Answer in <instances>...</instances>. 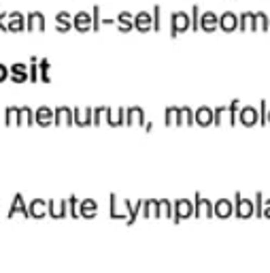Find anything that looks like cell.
I'll list each match as a JSON object with an SVG mask.
<instances>
[{
	"mask_svg": "<svg viewBox=\"0 0 270 273\" xmlns=\"http://www.w3.org/2000/svg\"><path fill=\"white\" fill-rule=\"evenodd\" d=\"M188 30H192V17H190V13H185V11H174V13L170 15V36L176 38L179 34L188 32Z\"/></svg>",
	"mask_w": 270,
	"mask_h": 273,
	"instance_id": "6da1fadb",
	"label": "cell"
},
{
	"mask_svg": "<svg viewBox=\"0 0 270 273\" xmlns=\"http://www.w3.org/2000/svg\"><path fill=\"white\" fill-rule=\"evenodd\" d=\"M26 32H45V15L40 11L26 15Z\"/></svg>",
	"mask_w": 270,
	"mask_h": 273,
	"instance_id": "7a4b0ae2",
	"label": "cell"
},
{
	"mask_svg": "<svg viewBox=\"0 0 270 273\" xmlns=\"http://www.w3.org/2000/svg\"><path fill=\"white\" fill-rule=\"evenodd\" d=\"M134 30L139 32H151L153 30V15L149 11H141L134 15Z\"/></svg>",
	"mask_w": 270,
	"mask_h": 273,
	"instance_id": "3957f363",
	"label": "cell"
},
{
	"mask_svg": "<svg viewBox=\"0 0 270 273\" xmlns=\"http://www.w3.org/2000/svg\"><path fill=\"white\" fill-rule=\"evenodd\" d=\"M194 214V203H190L188 199L174 201V222H181L185 218H190Z\"/></svg>",
	"mask_w": 270,
	"mask_h": 273,
	"instance_id": "277c9868",
	"label": "cell"
},
{
	"mask_svg": "<svg viewBox=\"0 0 270 273\" xmlns=\"http://www.w3.org/2000/svg\"><path fill=\"white\" fill-rule=\"evenodd\" d=\"M56 115H54V126H72L75 124V113H72V109L68 107H58L54 109Z\"/></svg>",
	"mask_w": 270,
	"mask_h": 273,
	"instance_id": "5b68a950",
	"label": "cell"
},
{
	"mask_svg": "<svg viewBox=\"0 0 270 273\" xmlns=\"http://www.w3.org/2000/svg\"><path fill=\"white\" fill-rule=\"evenodd\" d=\"M196 207H194V216L196 218H211L213 216V203L211 201H206V199H202L200 194H196V203H194Z\"/></svg>",
	"mask_w": 270,
	"mask_h": 273,
	"instance_id": "8992f818",
	"label": "cell"
},
{
	"mask_svg": "<svg viewBox=\"0 0 270 273\" xmlns=\"http://www.w3.org/2000/svg\"><path fill=\"white\" fill-rule=\"evenodd\" d=\"M219 28V15L213 11H204L200 15V30L202 32H215Z\"/></svg>",
	"mask_w": 270,
	"mask_h": 273,
	"instance_id": "52a82bcc",
	"label": "cell"
},
{
	"mask_svg": "<svg viewBox=\"0 0 270 273\" xmlns=\"http://www.w3.org/2000/svg\"><path fill=\"white\" fill-rule=\"evenodd\" d=\"M238 122L243 126H253V124H259V111L255 107H243L238 111Z\"/></svg>",
	"mask_w": 270,
	"mask_h": 273,
	"instance_id": "ba28073f",
	"label": "cell"
},
{
	"mask_svg": "<svg viewBox=\"0 0 270 273\" xmlns=\"http://www.w3.org/2000/svg\"><path fill=\"white\" fill-rule=\"evenodd\" d=\"M219 30L221 32H236L238 30V15L232 11H226L219 15Z\"/></svg>",
	"mask_w": 270,
	"mask_h": 273,
	"instance_id": "9c48e42d",
	"label": "cell"
},
{
	"mask_svg": "<svg viewBox=\"0 0 270 273\" xmlns=\"http://www.w3.org/2000/svg\"><path fill=\"white\" fill-rule=\"evenodd\" d=\"M26 30V15L22 13H9L7 17V32H24Z\"/></svg>",
	"mask_w": 270,
	"mask_h": 273,
	"instance_id": "30bf717a",
	"label": "cell"
},
{
	"mask_svg": "<svg viewBox=\"0 0 270 273\" xmlns=\"http://www.w3.org/2000/svg\"><path fill=\"white\" fill-rule=\"evenodd\" d=\"M54 115H56V111L54 109H49V107H38L36 111H34V120H36V124L38 126H43V128H47V126H54Z\"/></svg>",
	"mask_w": 270,
	"mask_h": 273,
	"instance_id": "8fae6325",
	"label": "cell"
},
{
	"mask_svg": "<svg viewBox=\"0 0 270 273\" xmlns=\"http://www.w3.org/2000/svg\"><path fill=\"white\" fill-rule=\"evenodd\" d=\"M72 26H75L77 32H89L92 30V13L79 11L77 15H72Z\"/></svg>",
	"mask_w": 270,
	"mask_h": 273,
	"instance_id": "7c38bea8",
	"label": "cell"
},
{
	"mask_svg": "<svg viewBox=\"0 0 270 273\" xmlns=\"http://www.w3.org/2000/svg\"><path fill=\"white\" fill-rule=\"evenodd\" d=\"M238 32H255V13L245 11L238 15Z\"/></svg>",
	"mask_w": 270,
	"mask_h": 273,
	"instance_id": "4fadbf2b",
	"label": "cell"
},
{
	"mask_svg": "<svg viewBox=\"0 0 270 273\" xmlns=\"http://www.w3.org/2000/svg\"><path fill=\"white\" fill-rule=\"evenodd\" d=\"M15 214L24 216V218H30V211H28V207H26V203H24V197H22V194H15V197H13V203H11V207H9L7 218H13Z\"/></svg>",
	"mask_w": 270,
	"mask_h": 273,
	"instance_id": "5bb4252c",
	"label": "cell"
},
{
	"mask_svg": "<svg viewBox=\"0 0 270 273\" xmlns=\"http://www.w3.org/2000/svg\"><path fill=\"white\" fill-rule=\"evenodd\" d=\"M28 211H30V218L40 220V218H45L49 214V205H47V201H43V199H34L32 203H30Z\"/></svg>",
	"mask_w": 270,
	"mask_h": 273,
	"instance_id": "9a60e30c",
	"label": "cell"
},
{
	"mask_svg": "<svg viewBox=\"0 0 270 273\" xmlns=\"http://www.w3.org/2000/svg\"><path fill=\"white\" fill-rule=\"evenodd\" d=\"M68 214V201H49V216L62 220Z\"/></svg>",
	"mask_w": 270,
	"mask_h": 273,
	"instance_id": "2e32d148",
	"label": "cell"
},
{
	"mask_svg": "<svg viewBox=\"0 0 270 273\" xmlns=\"http://www.w3.org/2000/svg\"><path fill=\"white\" fill-rule=\"evenodd\" d=\"M72 28H75V26H72V15L68 11H60L56 15V30L64 34V32H70Z\"/></svg>",
	"mask_w": 270,
	"mask_h": 273,
	"instance_id": "e0dca14e",
	"label": "cell"
},
{
	"mask_svg": "<svg viewBox=\"0 0 270 273\" xmlns=\"http://www.w3.org/2000/svg\"><path fill=\"white\" fill-rule=\"evenodd\" d=\"M126 124L132 126V124H139V126H145L147 124V120H145V113L141 107H130L126 109Z\"/></svg>",
	"mask_w": 270,
	"mask_h": 273,
	"instance_id": "ac0fdd59",
	"label": "cell"
},
{
	"mask_svg": "<svg viewBox=\"0 0 270 273\" xmlns=\"http://www.w3.org/2000/svg\"><path fill=\"white\" fill-rule=\"evenodd\" d=\"M11 82L13 84H24V82H28L30 79V73H28V66L26 64H22V62H17V64H13L11 66Z\"/></svg>",
	"mask_w": 270,
	"mask_h": 273,
	"instance_id": "d6986e66",
	"label": "cell"
},
{
	"mask_svg": "<svg viewBox=\"0 0 270 273\" xmlns=\"http://www.w3.org/2000/svg\"><path fill=\"white\" fill-rule=\"evenodd\" d=\"M32 124H36L32 109H30V107H17V122H15V126H32Z\"/></svg>",
	"mask_w": 270,
	"mask_h": 273,
	"instance_id": "ffe728a7",
	"label": "cell"
},
{
	"mask_svg": "<svg viewBox=\"0 0 270 273\" xmlns=\"http://www.w3.org/2000/svg\"><path fill=\"white\" fill-rule=\"evenodd\" d=\"M194 120H196V124L198 126H211L213 124V109L209 107H200V109H196L194 111Z\"/></svg>",
	"mask_w": 270,
	"mask_h": 273,
	"instance_id": "44dd1931",
	"label": "cell"
},
{
	"mask_svg": "<svg viewBox=\"0 0 270 273\" xmlns=\"http://www.w3.org/2000/svg\"><path fill=\"white\" fill-rule=\"evenodd\" d=\"M164 122H166V126H181V124H185L183 122V111L179 107H168V109H166Z\"/></svg>",
	"mask_w": 270,
	"mask_h": 273,
	"instance_id": "7402d4cb",
	"label": "cell"
},
{
	"mask_svg": "<svg viewBox=\"0 0 270 273\" xmlns=\"http://www.w3.org/2000/svg\"><path fill=\"white\" fill-rule=\"evenodd\" d=\"M236 216H241V218L253 216V203H251V201H247V199H243L241 194H236Z\"/></svg>",
	"mask_w": 270,
	"mask_h": 273,
	"instance_id": "603a6c76",
	"label": "cell"
},
{
	"mask_svg": "<svg viewBox=\"0 0 270 273\" xmlns=\"http://www.w3.org/2000/svg\"><path fill=\"white\" fill-rule=\"evenodd\" d=\"M232 211H234V207H232V203L228 199H219L217 203L213 205V216H219V218H228V216H232Z\"/></svg>",
	"mask_w": 270,
	"mask_h": 273,
	"instance_id": "cb8c5ba5",
	"label": "cell"
},
{
	"mask_svg": "<svg viewBox=\"0 0 270 273\" xmlns=\"http://www.w3.org/2000/svg\"><path fill=\"white\" fill-rule=\"evenodd\" d=\"M117 28H119V32H132L134 30V15L128 13V11H121L117 15Z\"/></svg>",
	"mask_w": 270,
	"mask_h": 273,
	"instance_id": "d4e9b609",
	"label": "cell"
},
{
	"mask_svg": "<svg viewBox=\"0 0 270 273\" xmlns=\"http://www.w3.org/2000/svg\"><path fill=\"white\" fill-rule=\"evenodd\" d=\"M98 211V205L94 199H85V201H79V214L83 218H94Z\"/></svg>",
	"mask_w": 270,
	"mask_h": 273,
	"instance_id": "484cf974",
	"label": "cell"
},
{
	"mask_svg": "<svg viewBox=\"0 0 270 273\" xmlns=\"http://www.w3.org/2000/svg\"><path fill=\"white\" fill-rule=\"evenodd\" d=\"M255 32H270L268 13H264V11H257L255 13Z\"/></svg>",
	"mask_w": 270,
	"mask_h": 273,
	"instance_id": "4316f807",
	"label": "cell"
},
{
	"mask_svg": "<svg viewBox=\"0 0 270 273\" xmlns=\"http://www.w3.org/2000/svg\"><path fill=\"white\" fill-rule=\"evenodd\" d=\"M143 209H145V218H158L160 216V201H143Z\"/></svg>",
	"mask_w": 270,
	"mask_h": 273,
	"instance_id": "83f0119b",
	"label": "cell"
},
{
	"mask_svg": "<svg viewBox=\"0 0 270 273\" xmlns=\"http://www.w3.org/2000/svg\"><path fill=\"white\" fill-rule=\"evenodd\" d=\"M226 120H228V124H230V118H228V107H217L213 111V124L215 126H221Z\"/></svg>",
	"mask_w": 270,
	"mask_h": 273,
	"instance_id": "f1b7e54d",
	"label": "cell"
},
{
	"mask_svg": "<svg viewBox=\"0 0 270 273\" xmlns=\"http://www.w3.org/2000/svg\"><path fill=\"white\" fill-rule=\"evenodd\" d=\"M38 73H40V82H43V84H51V77H49V60H47V58L38 60Z\"/></svg>",
	"mask_w": 270,
	"mask_h": 273,
	"instance_id": "f546056e",
	"label": "cell"
},
{
	"mask_svg": "<svg viewBox=\"0 0 270 273\" xmlns=\"http://www.w3.org/2000/svg\"><path fill=\"white\" fill-rule=\"evenodd\" d=\"M200 7L198 5H194L192 7V13H190V17H192V30L194 32H200Z\"/></svg>",
	"mask_w": 270,
	"mask_h": 273,
	"instance_id": "4dcf8cb0",
	"label": "cell"
},
{
	"mask_svg": "<svg viewBox=\"0 0 270 273\" xmlns=\"http://www.w3.org/2000/svg\"><path fill=\"white\" fill-rule=\"evenodd\" d=\"M151 15H153V32H160V30H162V7L155 5Z\"/></svg>",
	"mask_w": 270,
	"mask_h": 273,
	"instance_id": "1f68e13d",
	"label": "cell"
},
{
	"mask_svg": "<svg viewBox=\"0 0 270 273\" xmlns=\"http://www.w3.org/2000/svg\"><path fill=\"white\" fill-rule=\"evenodd\" d=\"M100 26H102V19H100V7L96 5L92 9V30L94 32H100Z\"/></svg>",
	"mask_w": 270,
	"mask_h": 273,
	"instance_id": "d6a6232c",
	"label": "cell"
},
{
	"mask_svg": "<svg viewBox=\"0 0 270 273\" xmlns=\"http://www.w3.org/2000/svg\"><path fill=\"white\" fill-rule=\"evenodd\" d=\"M28 73H30V82L36 84L38 82V58L32 56V60H30V68H28Z\"/></svg>",
	"mask_w": 270,
	"mask_h": 273,
	"instance_id": "836d02e7",
	"label": "cell"
},
{
	"mask_svg": "<svg viewBox=\"0 0 270 273\" xmlns=\"http://www.w3.org/2000/svg\"><path fill=\"white\" fill-rule=\"evenodd\" d=\"M5 124L11 128L15 122H17V107H7V111H5Z\"/></svg>",
	"mask_w": 270,
	"mask_h": 273,
	"instance_id": "e575fe53",
	"label": "cell"
},
{
	"mask_svg": "<svg viewBox=\"0 0 270 273\" xmlns=\"http://www.w3.org/2000/svg\"><path fill=\"white\" fill-rule=\"evenodd\" d=\"M238 100H232L230 107H228V118H230V126H236V120H238Z\"/></svg>",
	"mask_w": 270,
	"mask_h": 273,
	"instance_id": "d590c367",
	"label": "cell"
},
{
	"mask_svg": "<svg viewBox=\"0 0 270 273\" xmlns=\"http://www.w3.org/2000/svg\"><path fill=\"white\" fill-rule=\"evenodd\" d=\"M170 216H172L170 201H160V216L158 218H170Z\"/></svg>",
	"mask_w": 270,
	"mask_h": 273,
	"instance_id": "8d00e7d4",
	"label": "cell"
},
{
	"mask_svg": "<svg viewBox=\"0 0 270 273\" xmlns=\"http://www.w3.org/2000/svg\"><path fill=\"white\" fill-rule=\"evenodd\" d=\"M68 211H70V216H72V218H81L77 197H70V199H68Z\"/></svg>",
	"mask_w": 270,
	"mask_h": 273,
	"instance_id": "74e56055",
	"label": "cell"
},
{
	"mask_svg": "<svg viewBox=\"0 0 270 273\" xmlns=\"http://www.w3.org/2000/svg\"><path fill=\"white\" fill-rule=\"evenodd\" d=\"M181 111H183V122H185V124H188V126L196 124V120H194V111H192L190 107H183Z\"/></svg>",
	"mask_w": 270,
	"mask_h": 273,
	"instance_id": "f35d334b",
	"label": "cell"
},
{
	"mask_svg": "<svg viewBox=\"0 0 270 273\" xmlns=\"http://www.w3.org/2000/svg\"><path fill=\"white\" fill-rule=\"evenodd\" d=\"M111 218H117V220L123 218L119 211H117V197L115 194H111Z\"/></svg>",
	"mask_w": 270,
	"mask_h": 273,
	"instance_id": "ab89813d",
	"label": "cell"
},
{
	"mask_svg": "<svg viewBox=\"0 0 270 273\" xmlns=\"http://www.w3.org/2000/svg\"><path fill=\"white\" fill-rule=\"evenodd\" d=\"M259 124H268V109H266V100H262V105H259Z\"/></svg>",
	"mask_w": 270,
	"mask_h": 273,
	"instance_id": "60d3db41",
	"label": "cell"
},
{
	"mask_svg": "<svg viewBox=\"0 0 270 273\" xmlns=\"http://www.w3.org/2000/svg\"><path fill=\"white\" fill-rule=\"evenodd\" d=\"M100 115H105V107H98V109H94V126H100Z\"/></svg>",
	"mask_w": 270,
	"mask_h": 273,
	"instance_id": "b9f144b4",
	"label": "cell"
},
{
	"mask_svg": "<svg viewBox=\"0 0 270 273\" xmlns=\"http://www.w3.org/2000/svg\"><path fill=\"white\" fill-rule=\"evenodd\" d=\"M9 75H11V70H9L5 64H0V84H3V82H7V79H9Z\"/></svg>",
	"mask_w": 270,
	"mask_h": 273,
	"instance_id": "7bdbcfd3",
	"label": "cell"
},
{
	"mask_svg": "<svg viewBox=\"0 0 270 273\" xmlns=\"http://www.w3.org/2000/svg\"><path fill=\"white\" fill-rule=\"evenodd\" d=\"M7 17H9V13H0V30L3 32H7Z\"/></svg>",
	"mask_w": 270,
	"mask_h": 273,
	"instance_id": "ee69618b",
	"label": "cell"
},
{
	"mask_svg": "<svg viewBox=\"0 0 270 273\" xmlns=\"http://www.w3.org/2000/svg\"><path fill=\"white\" fill-rule=\"evenodd\" d=\"M262 216H266V218H270V201L264 205V209H262Z\"/></svg>",
	"mask_w": 270,
	"mask_h": 273,
	"instance_id": "f6af8a7d",
	"label": "cell"
},
{
	"mask_svg": "<svg viewBox=\"0 0 270 273\" xmlns=\"http://www.w3.org/2000/svg\"><path fill=\"white\" fill-rule=\"evenodd\" d=\"M268 122H270V111H268Z\"/></svg>",
	"mask_w": 270,
	"mask_h": 273,
	"instance_id": "bcb514c9",
	"label": "cell"
},
{
	"mask_svg": "<svg viewBox=\"0 0 270 273\" xmlns=\"http://www.w3.org/2000/svg\"><path fill=\"white\" fill-rule=\"evenodd\" d=\"M268 22H270V15H268Z\"/></svg>",
	"mask_w": 270,
	"mask_h": 273,
	"instance_id": "7dc6e473",
	"label": "cell"
}]
</instances>
